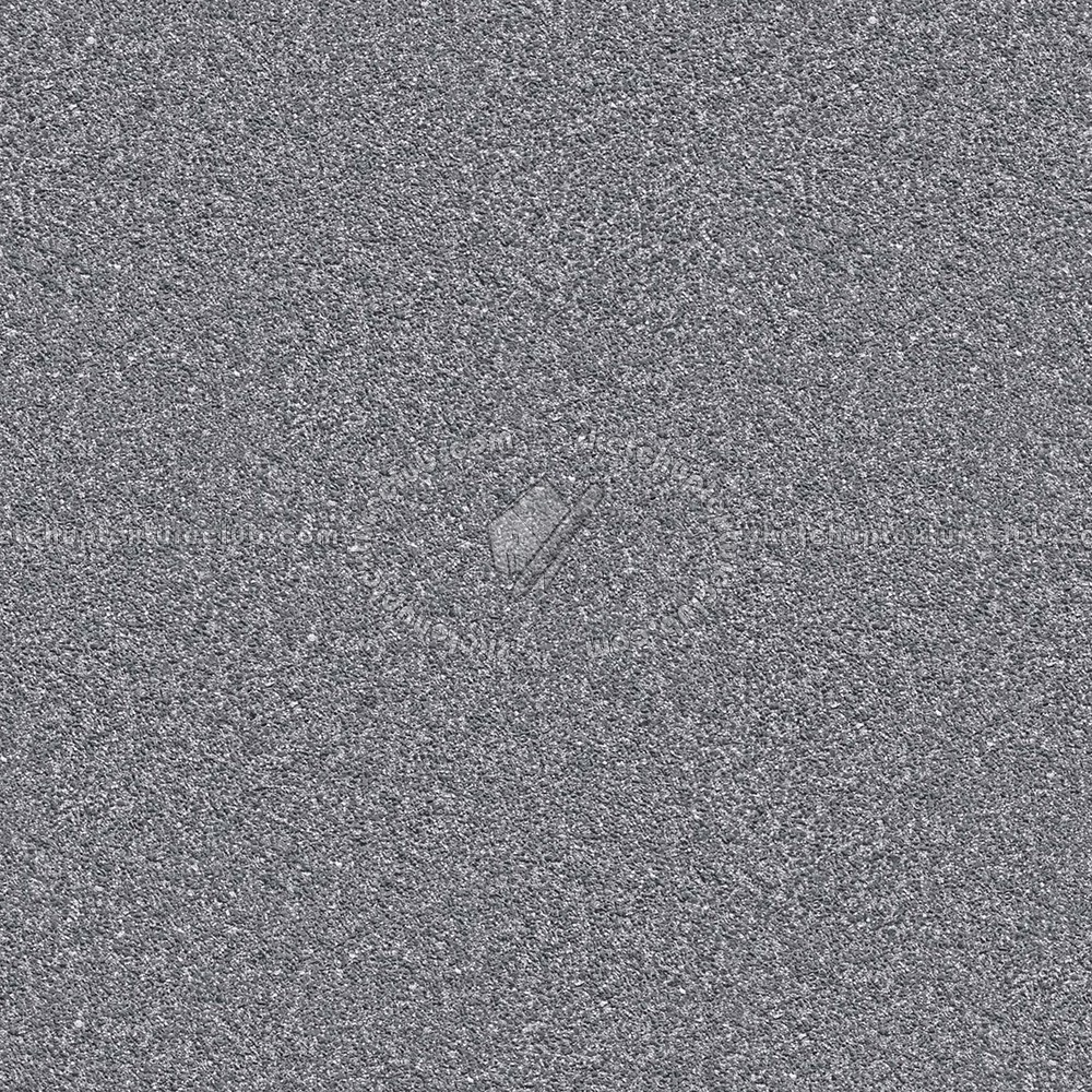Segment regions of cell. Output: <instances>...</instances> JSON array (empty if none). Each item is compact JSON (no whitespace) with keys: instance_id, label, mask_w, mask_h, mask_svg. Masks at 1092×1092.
<instances>
[{"instance_id":"obj_2","label":"cell","mask_w":1092,"mask_h":1092,"mask_svg":"<svg viewBox=\"0 0 1092 1092\" xmlns=\"http://www.w3.org/2000/svg\"><path fill=\"white\" fill-rule=\"evenodd\" d=\"M603 488L594 484L587 487L573 508L561 520L546 541L542 549L529 563L524 571L518 575L512 593L521 596L531 589L541 575L547 570L561 553L563 546L570 541L579 530L587 515L593 511L603 497Z\"/></svg>"},{"instance_id":"obj_1","label":"cell","mask_w":1092,"mask_h":1092,"mask_svg":"<svg viewBox=\"0 0 1092 1092\" xmlns=\"http://www.w3.org/2000/svg\"><path fill=\"white\" fill-rule=\"evenodd\" d=\"M569 510L560 492L547 480L525 490L488 526L497 571L508 577L520 575Z\"/></svg>"}]
</instances>
